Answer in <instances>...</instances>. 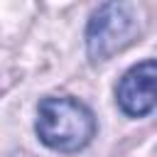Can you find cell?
Segmentation results:
<instances>
[{"instance_id":"cell-3","label":"cell","mask_w":157,"mask_h":157,"mask_svg":"<svg viewBox=\"0 0 157 157\" xmlns=\"http://www.w3.org/2000/svg\"><path fill=\"white\" fill-rule=\"evenodd\" d=\"M155 59H145L130 66L115 86V103L130 118H145L155 110Z\"/></svg>"},{"instance_id":"cell-1","label":"cell","mask_w":157,"mask_h":157,"mask_svg":"<svg viewBox=\"0 0 157 157\" xmlns=\"http://www.w3.org/2000/svg\"><path fill=\"white\" fill-rule=\"evenodd\" d=\"M34 132L54 152H78L96 135V115L74 96H47L37 105Z\"/></svg>"},{"instance_id":"cell-2","label":"cell","mask_w":157,"mask_h":157,"mask_svg":"<svg viewBox=\"0 0 157 157\" xmlns=\"http://www.w3.org/2000/svg\"><path fill=\"white\" fill-rule=\"evenodd\" d=\"M140 34V15L132 2H103L93 10L86 25V52L88 59L108 61Z\"/></svg>"}]
</instances>
